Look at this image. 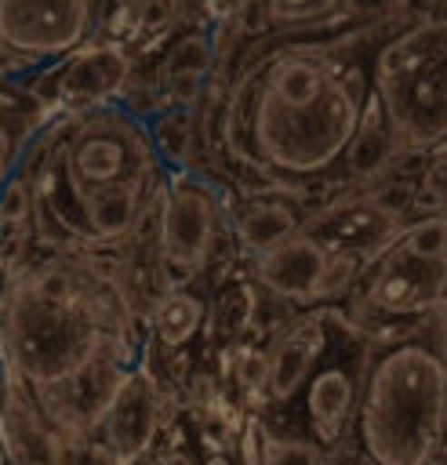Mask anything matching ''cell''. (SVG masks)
<instances>
[{
    "instance_id": "6da1fadb",
    "label": "cell",
    "mask_w": 447,
    "mask_h": 465,
    "mask_svg": "<svg viewBox=\"0 0 447 465\" xmlns=\"http://www.w3.org/2000/svg\"><path fill=\"white\" fill-rule=\"evenodd\" d=\"M0 349L36 392H51L102 352H127L116 283L91 262H47L11 280L0 298Z\"/></svg>"
},
{
    "instance_id": "7a4b0ae2",
    "label": "cell",
    "mask_w": 447,
    "mask_h": 465,
    "mask_svg": "<svg viewBox=\"0 0 447 465\" xmlns=\"http://www.w3.org/2000/svg\"><path fill=\"white\" fill-rule=\"evenodd\" d=\"M447 429V338L385 345L360 381L356 440L371 465H429Z\"/></svg>"
},
{
    "instance_id": "3957f363",
    "label": "cell",
    "mask_w": 447,
    "mask_h": 465,
    "mask_svg": "<svg viewBox=\"0 0 447 465\" xmlns=\"http://www.w3.org/2000/svg\"><path fill=\"white\" fill-rule=\"evenodd\" d=\"M374 84L400 149L447 138V22H425L389 40L374 62Z\"/></svg>"
},
{
    "instance_id": "277c9868",
    "label": "cell",
    "mask_w": 447,
    "mask_h": 465,
    "mask_svg": "<svg viewBox=\"0 0 447 465\" xmlns=\"http://www.w3.org/2000/svg\"><path fill=\"white\" fill-rule=\"evenodd\" d=\"M360 116L363 105L342 80H331L323 94L305 105H287L269 91H258L251 138L269 167L287 174H313L338 160L342 149H349L360 131Z\"/></svg>"
},
{
    "instance_id": "5b68a950",
    "label": "cell",
    "mask_w": 447,
    "mask_h": 465,
    "mask_svg": "<svg viewBox=\"0 0 447 465\" xmlns=\"http://www.w3.org/2000/svg\"><path fill=\"white\" fill-rule=\"evenodd\" d=\"M55 167L80 211L91 193L113 185H145L149 171L156 167V145L134 113L98 105L73 120L69 138L55 153Z\"/></svg>"
},
{
    "instance_id": "8992f818",
    "label": "cell",
    "mask_w": 447,
    "mask_h": 465,
    "mask_svg": "<svg viewBox=\"0 0 447 465\" xmlns=\"http://www.w3.org/2000/svg\"><path fill=\"white\" fill-rule=\"evenodd\" d=\"M94 0H0V51L36 62L73 51L91 29Z\"/></svg>"
},
{
    "instance_id": "52a82bcc",
    "label": "cell",
    "mask_w": 447,
    "mask_h": 465,
    "mask_svg": "<svg viewBox=\"0 0 447 465\" xmlns=\"http://www.w3.org/2000/svg\"><path fill=\"white\" fill-rule=\"evenodd\" d=\"M127 367H124V352H102L94 356L84 371H76L69 381H62L58 389L44 392L40 403L47 411L51 421H58L69 432H87L94 425H102L109 403L116 400L120 385L127 381Z\"/></svg>"
},
{
    "instance_id": "ba28073f",
    "label": "cell",
    "mask_w": 447,
    "mask_h": 465,
    "mask_svg": "<svg viewBox=\"0 0 447 465\" xmlns=\"http://www.w3.org/2000/svg\"><path fill=\"white\" fill-rule=\"evenodd\" d=\"M214 240V196L204 182L174 174L160 207V254L189 265H204Z\"/></svg>"
},
{
    "instance_id": "9c48e42d",
    "label": "cell",
    "mask_w": 447,
    "mask_h": 465,
    "mask_svg": "<svg viewBox=\"0 0 447 465\" xmlns=\"http://www.w3.org/2000/svg\"><path fill=\"white\" fill-rule=\"evenodd\" d=\"M327 312H302L294 316L269 345L265 352V400L283 403L291 400L302 385H309V378L316 374L320 356L327 352Z\"/></svg>"
},
{
    "instance_id": "30bf717a",
    "label": "cell",
    "mask_w": 447,
    "mask_h": 465,
    "mask_svg": "<svg viewBox=\"0 0 447 465\" xmlns=\"http://www.w3.org/2000/svg\"><path fill=\"white\" fill-rule=\"evenodd\" d=\"M443 287H447V258L422 262L396 247L374 269V276L367 283V305L378 312H389V316L422 312V309L436 305Z\"/></svg>"
},
{
    "instance_id": "8fae6325",
    "label": "cell",
    "mask_w": 447,
    "mask_h": 465,
    "mask_svg": "<svg viewBox=\"0 0 447 465\" xmlns=\"http://www.w3.org/2000/svg\"><path fill=\"white\" fill-rule=\"evenodd\" d=\"M98 429L116 461H134L138 454L149 450V443L160 429V396L142 371L127 374V381L120 385L116 400L109 403Z\"/></svg>"
},
{
    "instance_id": "7c38bea8",
    "label": "cell",
    "mask_w": 447,
    "mask_h": 465,
    "mask_svg": "<svg viewBox=\"0 0 447 465\" xmlns=\"http://www.w3.org/2000/svg\"><path fill=\"white\" fill-rule=\"evenodd\" d=\"M327 247L309 236V232H294L291 240H283L280 247L258 254L254 276L265 291H273L283 302H316V287L327 265Z\"/></svg>"
},
{
    "instance_id": "4fadbf2b",
    "label": "cell",
    "mask_w": 447,
    "mask_h": 465,
    "mask_svg": "<svg viewBox=\"0 0 447 465\" xmlns=\"http://www.w3.org/2000/svg\"><path fill=\"white\" fill-rule=\"evenodd\" d=\"M127 76L131 58L120 47H87L62 65L55 94L65 109H98L127 84Z\"/></svg>"
},
{
    "instance_id": "5bb4252c",
    "label": "cell",
    "mask_w": 447,
    "mask_h": 465,
    "mask_svg": "<svg viewBox=\"0 0 447 465\" xmlns=\"http://www.w3.org/2000/svg\"><path fill=\"white\" fill-rule=\"evenodd\" d=\"M356 403H360V385L338 363L320 367L305 385V411L320 443H334L345 432L349 418L356 414Z\"/></svg>"
},
{
    "instance_id": "9a60e30c",
    "label": "cell",
    "mask_w": 447,
    "mask_h": 465,
    "mask_svg": "<svg viewBox=\"0 0 447 465\" xmlns=\"http://www.w3.org/2000/svg\"><path fill=\"white\" fill-rule=\"evenodd\" d=\"M236 232H240L243 247L265 254V251L280 247L283 240H291V236L298 232V218H294L291 207L265 200V203H254V207H247V211L240 214Z\"/></svg>"
},
{
    "instance_id": "2e32d148",
    "label": "cell",
    "mask_w": 447,
    "mask_h": 465,
    "mask_svg": "<svg viewBox=\"0 0 447 465\" xmlns=\"http://www.w3.org/2000/svg\"><path fill=\"white\" fill-rule=\"evenodd\" d=\"M392 149H396V138L389 131V120H385L382 105H374L367 116H360V131L349 142L345 163H349V171L356 178H367V174H374V171L385 167V160H389Z\"/></svg>"
},
{
    "instance_id": "e0dca14e",
    "label": "cell",
    "mask_w": 447,
    "mask_h": 465,
    "mask_svg": "<svg viewBox=\"0 0 447 465\" xmlns=\"http://www.w3.org/2000/svg\"><path fill=\"white\" fill-rule=\"evenodd\" d=\"M204 323V302L189 291H167L153 309V331L164 345H185Z\"/></svg>"
},
{
    "instance_id": "ac0fdd59",
    "label": "cell",
    "mask_w": 447,
    "mask_h": 465,
    "mask_svg": "<svg viewBox=\"0 0 447 465\" xmlns=\"http://www.w3.org/2000/svg\"><path fill=\"white\" fill-rule=\"evenodd\" d=\"M367 258H371V251H356V247L331 251L327 254V265H323V276H320V287H316V302H327V298L345 294L360 280V272L367 269Z\"/></svg>"
},
{
    "instance_id": "d6986e66",
    "label": "cell",
    "mask_w": 447,
    "mask_h": 465,
    "mask_svg": "<svg viewBox=\"0 0 447 465\" xmlns=\"http://www.w3.org/2000/svg\"><path fill=\"white\" fill-rule=\"evenodd\" d=\"M400 251H407L411 258H422V262H440L447 258V218L436 214V218H418L403 229Z\"/></svg>"
},
{
    "instance_id": "ffe728a7",
    "label": "cell",
    "mask_w": 447,
    "mask_h": 465,
    "mask_svg": "<svg viewBox=\"0 0 447 465\" xmlns=\"http://www.w3.org/2000/svg\"><path fill=\"white\" fill-rule=\"evenodd\" d=\"M153 134V145H156V156L164 160H185L189 145H193V120H189V109H171V113H160L149 127Z\"/></svg>"
},
{
    "instance_id": "44dd1931",
    "label": "cell",
    "mask_w": 447,
    "mask_h": 465,
    "mask_svg": "<svg viewBox=\"0 0 447 465\" xmlns=\"http://www.w3.org/2000/svg\"><path fill=\"white\" fill-rule=\"evenodd\" d=\"M211 40L204 33H185L167 47V62H164V76H204L211 65Z\"/></svg>"
},
{
    "instance_id": "7402d4cb",
    "label": "cell",
    "mask_w": 447,
    "mask_h": 465,
    "mask_svg": "<svg viewBox=\"0 0 447 465\" xmlns=\"http://www.w3.org/2000/svg\"><path fill=\"white\" fill-rule=\"evenodd\" d=\"M342 0H265L269 25H313L338 11Z\"/></svg>"
},
{
    "instance_id": "603a6c76",
    "label": "cell",
    "mask_w": 447,
    "mask_h": 465,
    "mask_svg": "<svg viewBox=\"0 0 447 465\" xmlns=\"http://www.w3.org/2000/svg\"><path fill=\"white\" fill-rule=\"evenodd\" d=\"M262 465H320V458L309 443L265 436L262 440Z\"/></svg>"
},
{
    "instance_id": "cb8c5ba5",
    "label": "cell",
    "mask_w": 447,
    "mask_h": 465,
    "mask_svg": "<svg viewBox=\"0 0 447 465\" xmlns=\"http://www.w3.org/2000/svg\"><path fill=\"white\" fill-rule=\"evenodd\" d=\"M33 203H36L33 189L22 178L4 182V189H0V222L4 225H22L29 218V211H33Z\"/></svg>"
},
{
    "instance_id": "d4e9b609",
    "label": "cell",
    "mask_w": 447,
    "mask_h": 465,
    "mask_svg": "<svg viewBox=\"0 0 447 465\" xmlns=\"http://www.w3.org/2000/svg\"><path fill=\"white\" fill-rule=\"evenodd\" d=\"M265 371H269V363H265L262 349H243L236 356V378L247 392H265Z\"/></svg>"
},
{
    "instance_id": "484cf974",
    "label": "cell",
    "mask_w": 447,
    "mask_h": 465,
    "mask_svg": "<svg viewBox=\"0 0 447 465\" xmlns=\"http://www.w3.org/2000/svg\"><path fill=\"white\" fill-rule=\"evenodd\" d=\"M171 7V22L178 25H204L211 18V0H167Z\"/></svg>"
},
{
    "instance_id": "4316f807",
    "label": "cell",
    "mask_w": 447,
    "mask_h": 465,
    "mask_svg": "<svg viewBox=\"0 0 447 465\" xmlns=\"http://www.w3.org/2000/svg\"><path fill=\"white\" fill-rule=\"evenodd\" d=\"M236 22L247 36H258L269 29V11H265V0H240V11H236Z\"/></svg>"
},
{
    "instance_id": "83f0119b",
    "label": "cell",
    "mask_w": 447,
    "mask_h": 465,
    "mask_svg": "<svg viewBox=\"0 0 447 465\" xmlns=\"http://www.w3.org/2000/svg\"><path fill=\"white\" fill-rule=\"evenodd\" d=\"M200 91H204V76H189V73L167 76V94H171V102H178L182 109H189V105L200 98Z\"/></svg>"
},
{
    "instance_id": "f1b7e54d",
    "label": "cell",
    "mask_w": 447,
    "mask_h": 465,
    "mask_svg": "<svg viewBox=\"0 0 447 465\" xmlns=\"http://www.w3.org/2000/svg\"><path fill=\"white\" fill-rule=\"evenodd\" d=\"M134 15H138V29H160L171 22L167 0H145L142 7H134Z\"/></svg>"
},
{
    "instance_id": "f546056e",
    "label": "cell",
    "mask_w": 447,
    "mask_h": 465,
    "mask_svg": "<svg viewBox=\"0 0 447 465\" xmlns=\"http://www.w3.org/2000/svg\"><path fill=\"white\" fill-rule=\"evenodd\" d=\"M204 465H233V461H229V458H225V454H211V458H207V461H204Z\"/></svg>"
},
{
    "instance_id": "4dcf8cb0",
    "label": "cell",
    "mask_w": 447,
    "mask_h": 465,
    "mask_svg": "<svg viewBox=\"0 0 447 465\" xmlns=\"http://www.w3.org/2000/svg\"><path fill=\"white\" fill-rule=\"evenodd\" d=\"M116 4H120V7H142L145 0H116Z\"/></svg>"
}]
</instances>
